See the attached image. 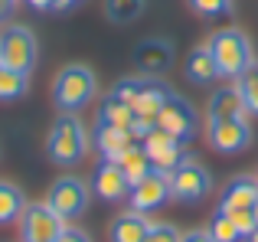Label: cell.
<instances>
[{"label":"cell","mask_w":258,"mask_h":242,"mask_svg":"<svg viewBox=\"0 0 258 242\" xmlns=\"http://www.w3.org/2000/svg\"><path fill=\"white\" fill-rule=\"evenodd\" d=\"M95 92H98V79L82 63H72L66 69H59V76L52 79V102H56L59 111H69V115L82 111L95 98Z\"/></svg>","instance_id":"1"},{"label":"cell","mask_w":258,"mask_h":242,"mask_svg":"<svg viewBox=\"0 0 258 242\" xmlns=\"http://www.w3.org/2000/svg\"><path fill=\"white\" fill-rule=\"evenodd\" d=\"M209 52H213L216 66H219V76L222 79H239L248 66L255 63V52H252V43L242 30L235 26H226V30H216L209 36Z\"/></svg>","instance_id":"2"},{"label":"cell","mask_w":258,"mask_h":242,"mask_svg":"<svg viewBox=\"0 0 258 242\" xmlns=\"http://www.w3.org/2000/svg\"><path fill=\"white\" fill-rule=\"evenodd\" d=\"M88 151V134L82 128V121L69 111H62L49 128V138H46V154H49L52 164L59 167H72L85 157Z\"/></svg>","instance_id":"3"},{"label":"cell","mask_w":258,"mask_h":242,"mask_svg":"<svg viewBox=\"0 0 258 242\" xmlns=\"http://www.w3.org/2000/svg\"><path fill=\"white\" fill-rule=\"evenodd\" d=\"M111 92L124 105H131V111H134L138 121H144V125H151V128L157 125V111L167 98L164 82H157V79H151V76H134V79H121Z\"/></svg>","instance_id":"4"},{"label":"cell","mask_w":258,"mask_h":242,"mask_svg":"<svg viewBox=\"0 0 258 242\" xmlns=\"http://www.w3.org/2000/svg\"><path fill=\"white\" fill-rule=\"evenodd\" d=\"M36 36L30 26H7L0 30V69H13V72H26L30 76L36 66Z\"/></svg>","instance_id":"5"},{"label":"cell","mask_w":258,"mask_h":242,"mask_svg":"<svg viewBox=\"0 0 258 242\" xmlns=\"http://www.w3.org/2000/svg\"><path fill=\"white\" fill-rule=\"evenodd\" d=\"M20 242H56L66 229V219L49 203H26L20 213Z\"/></svg>","instance_id":"6"},{"label":"cell","mask_w":258,"mask_h":242,"mask_svg":"<svg viewBox=\"0 0 258 242\" xmlns=\"http://www.w3.org/2000/svg\"><path fill=\"white\" fill-rule=\"evenodd\" d=\"M157 128H164L167 134H173L176 141L186 144V141L200 131V115H196V108L189 105V98L176 95V92H167L164 105H160V111H157Z\"/></svg>","instance_id":"7"},{"label":"cell","mask_w":258,"mask_h":242,"mask_svg":"<svg viewBox=\"0 0 258 242\" xmlns=\"http://www.w3.org/2000/svg\"><path fill=\"white\" fill-rule=\"evenodd\" d=\"M88 197H92V190H88L85 180L66 173V177H59L56 184L49 187V193H46V203H49L52 210H56L59 216L69 223V219H79V216L88 210Z\"/></svg>","instance_id":"8"},{"label":"cell","mask_w":258,"mask_h":242,"mask_svg":"<svg viewBox=\"0 0 258 242\" xmlns=\"http://www.w3.org/2000/svg\"><path fill=\"white\" fill-rule=\"evenodd\" d=\"M209 187H213V180H209L206 167L193 157H186L183 164H176L170 170V197L180 200V203H196V200H203L209 193Z\"/></svg>","instance_id":"9"},{"label":"cell","mask_w":258,"mask_h":242,"mask_svg":"<svg viewBox=\"0 0 258 242\" xmlns=\"http://www.w3.org/2000/svg\"><path fill=\"white\" fill-rule=\"evenodd\" d=\"M206 134H209L213 151H219V154H242L252 144V125H248V118H209Z\"/></svg>","instance_id":"10"},{"label":"cell","mask_w":258,"mask_h":242,"mask_svg":"<svg viewBox=\"0 0 258 242\" xmlns=\"http://www.w3.org/2000/svg\"><path fill=\"white\" fill-rule=\"evenodd\" d=\"M127 200H131V210H138V213H157L160 206H167L170 203V173H164V170H151L141 184H134L131 187V193H127Z\"/></svg>","instance_id":"11"},{"label":"cell","mask_w":258,"mask_h":242,"mask_svg":"<svg viewBox=\"0 0 258 242\" xmlns=\"http://www.w3.org/2000/svg\"><path fill=\"white\" fill-rule=\"evenodd\" d=\"M141 144H144V151H147V157H151L154 170H164V173H170L176 164H183V160L189 157L186 147H183V141H176L173 134H167L164 128H157V125L144 134Z\"/></svg>","instance_id":"12"},{"label":"cell","mask_w":258,"mask_h":242,"mask_svg":"<svg viewBox=\"0 0 258 242\" xmlns=\"http://www.w3.org/2000/svg\"><path fill=\"white\" fill-rule=\"evenodd\" d=\"M92 193H98L105 203H118V200H124L131 193V184H127L124 170L114 160H101L92 177Z\"/></svg>","instance_id":"13"},{"label":"cell","mask_w":258,"mask_h":242,"mask_svg":"<svg viewBox=\"0 0 258 242\" xmlns=\"http://www.w3.org/2000/svg\"><path fill=\"white\" fill-rule=\"evenodd\" d=\"M134 63H138L141 76H164L167 69H170L173 63V46L167 43V39H144V43L134 49Z\"/></svg>","instance_id":"14"},{"label":"cell","mask_w":258,"mask_h":242,"mask_svg":"<svg viewBox=\"0 0 258 242\" xmlns=\"http://www.w3.org/2000/svg\"><path fill=\"white\" fill-rule=\"evenodd\" d=\"M92 141H95V147H98L101 160H118L131 144H141V141H134V134L127 131V128H114V125H105V121L95 125Z\"/></svg>","instance_id":"15"},{"label":"cell","mask_w":258,"mask_h":242,"mask_svg":"<svg viewBox=\"0 0 258 242\" xmlns=\"http://www.w3.org/2000/svg\"><path fill=\"white\" fill-rule=\"evenodd\" d=\"M258 200V177H232L219 197V210H252Z\"/></svg>","instance_id":"16"},{"label":"cell","mask_w":258,"mask_h":242,"mask_svg":"<svg viewBox=\"0 0 258 242\" xmlns=\"http://www.w3.org/2000/svg\"><path fill=\"white\" fill-rule=\"evenodd\" d=\"M154 219L147 213H138V210H127L121 216H114L111 229H108V239L111 242H144V236L151 232Z\"/></svg>","instance_id":"17"},{"label":"cell","mask_w":258,"mask_h":242,"mask_svg":"<svg viewBox=\"0 0 258 242\" xmlns=\"http://www.w3.org/2000/svg\"><path fill=\"white\" fill-rule=\"evenodd\" d=\"M209 118H248L239 85H222L209 95Z\"/></svg>","instance_id":"18"},{"label":"cell","mask_w":258,"mask_h":242,"mask_svg":"<svg viewBox=\"0 0 258 242\" xmlns=\"http://www.w3.org/2000/svg\"><path fill=\"white\" fill-rule=\"evenodd\" d=\"M183 66H186V79L196 82V85H209V82H216V79H222L219 66H216L213 52H209V46H196Z\"/></svg>","instance_id":"19"},{"label":"cell","mask_w":258,"mask_h":242,"mask_svg":"<svg viewBox=\"0 0 258 242\" xmlns=\"http://www.w3.org/2000/svg\"><path fill=\"white\" fill-rule=\"evenodd\" d=\"M114 164L124 170V177H127V184H141V180L147 177V173L154 170V164H151V157H147V151H144V144H131L124 154H121Z\"/></svg>","instance_id":"20"},{"label":"cell","mask_w":258,"mask_h":242,"mask_svg":"<svg viewBox=\"0 0 258 242\" xmlns=\"http://www.w3.org/2000/svg\"><path fill=\"white\" fill-rule=\"evenodd\" d=\"M23 206H26L23 190H20L17 184H10V180H0V226L17 223Z\"/></svg>","instance_id":"21"},{"label":"cell","mask_w":258,"mask_h":242,"mask_svg":"<svg viewBox=\"0 0 258 242\" xmlns=\"http://www.w3.org/2000/svg\"><path fill=\"white\" fill-rule=\"evenodd\" d=\"M98 121L114 125V128H127V131H131L134 111H131V105H124L118 95H114V92H108V95L101 98V105H98Z\"/></svg>","instance_id":"22"},{"label":"cell","mask_w":258,"mask_h":242,"mask_svg":"<svg viewBox=\"0 0 258 242\" xmlns=\"http://www.w3.org/2000/svg\"><path fill=\"white\" fill-rule=\"evenodd\" d=\"M144 13V0H105V17L118 26H127Z\"/></svg>","instance_id":"23"},{"label":"cell","mask_w":258,"mask_h":242,"mask_svg":"<svg viewBox=\"0 0 258 242\" xmlns=\"http://www.w3.org/2000/svg\"><path fill=\"white\" fill-rule=\"evenodd\" d=\"M30 89V76L13 69H0V102H17Z\"/></svg>","instance_id":"24"},{"label":"cell","mask_w":258,"mask_h":242,"mask_svg":"<svg viewBox=\"0 0 258 242\" xmlns=\"http://www.w3.org/2000/svg\"><path fill=\"white\" fill-rule=\"evenodd\" d=\"M235 85H239V92H242V102H245L248 115H258V63L248 66V69L235 79Z\"/></svg>","instance_id":"25"},{"label":"cell","mask_w":258,"mask_h":242,"mask_svg":"<svg viewBox=\"0 0 258 242\" xmlns=\"http://www.w3.org/2000/svg\"><path fill=\"white\" fill-rule=\"evenodd\" d=\"M206 232H209L216 242H239V239H242V232L235 229V223H232V219H229L222 210L213 213V219H209V229H206Z\"/></svg>","instance_id":"26"},{"label":"cell","mask_w":258,"mask_h":242,"mask_svg":"<svg viewBox=\"0 0 258 242\" xmlns=\"http://www.w3.org/2000/svg\"><path fill=\"white\" fill-rule=\"evenodd\" d=\"M186 4H189V10H193L196 17H206V20L226 17V13L232 10V0H186Z\"/></svg>","instance_id":"27"},{"label":"cell","mask_w":258,"mask_h":242,"mask_svg":"<svg viewBox=\"0 0 258 242\" xmlns=\"http://www.w3.org/2000/svg\"><path fill=\"white\" fill-rule=\"evenodd\" d=\"M222 213L235 223V229L242 232V239H245L248 232H255V213L252 210H222Z\"/></svg>","instance_id":"28"},{"label":"cell","mask_w":258,"mask_h":242,"mask_svg":"<svg viewBox=\"0 0 258 242\" xmlns=\"http://www.w3.org/2000/svg\"><path fill=\"white\" fill-rule=\"evenodd\" d=\"M144 242H180V232H176V226L157 223V219H154V226H151V232L144 236Z\"/></svg>","instance_id":"29"},{"label":"cell","mask_w":258,"mask_h":242,"mask_svg":"<svg viewBox=\"0 0 258 242\" xmlns=\"http://www.w3.org/2000/svg\"><path fill=\"white\" fill-rule=\"evenodd\" d=\"M56 242H92V239H88V232H82L79 226H66L56 236Z\"/></svg>","instance_id":"30"},{"label":"cell","mask_w":258,"mask_h":242,"mask_svg":"<svg viewBox=\"0 0 258 242\" xmlns=\"http://www.w3.org/2000/svg\"><path fill=\"white\" fill-rule=\"evenodd\" d=\"M180 242H216L209 232H203V229H193V232H183Z\"/></svg>","instance_id":"31"},{"label":"cell","mask_w":258,"mask_h":242,"mask_svg":"<svg viewBox=\"0 0 258 242\" xmlns=\"http://www.w3.org/2000/svg\"><path fill=\"white\" fill-rule=\"evenodd\" d=\"M10 13H13V0H0V23H7Z\"/></svg>","instance_id":"32"},{"label":"cell","mask_w":258,"mask_h":242,"mask_svg":"<svg viewBox=\"0 0 258 242\" xmlns=\"http://www.w3.org/2000/svg\"><path fill=\"white\" fill-rule=\"evenodd\" d=\"M79 0H52V10H72Z\"/></svg>","instance_id":"33"},{"label":"cell","mask_w":258,"mask_h":242,"mask_svg":"<svg viewBox=\"0 0 258 242\" xmlns=\"http://www.w3.org/2000/svg\"><path fill=\"white\" fill-rule=\"evenodd\" d=\"M33 10H52V0H26Z\"/></svg>","instance_id":"34"},{"label":"cell","mask_w":258,"mask_h":242,"mask_svg":"<svg viewBox=\"0 0 258 242\" xmlns=\"http://www.w3.org/2000/svg\"><path fill=\"white\" fill-rule=\"evenodd\" d=\"M245 242H258V226H255V232H248V236H245Z\"/></svg>","instance_id":"35"},{"label":"cell","mask_w":258,"mask_h":242,"mask_svg":"<svg viewBox=\"0 0 258 242\" xmlns=\"http://www.w3.org/2000/svg\"><path fill=\"white\" fill-rule=\"evenodd\" d=\"M252 213H255V226H258V200H255V206H252Z\"/></svg>","instance_id":"36"}]
</instances>
